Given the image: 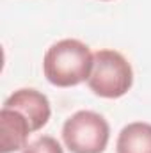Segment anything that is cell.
Returning a JSON list of instances; mask_svg holds the SVG:
<instances>
[{
  "mask_svg": "<svg viewBox=\"0 0 151 153\" xmlns=\"http://www.w3.org/2000/svg\"><path fill=\"white\" fill-rule=\"evenodd\" d=\"M94 62V53L80 39H61L43 57V73L55 87H75L85 82Z\"/></svg>",
  "mask_w": 151,
  "mask_h": 153,
  "instance_id": "1",
  "label": "cell"
},
{
  "mask_svg": "<svg viewBox=\"0 0 151 153\" xmlns=\"http://www.w3.org/2000/svg\"><path fill=\"white\" fill-rule=\"evenodd\" d=\"M87 85L100 98H121L133 85V70L123 53L110 48H101L94 52V62Z\"/></svg>",
  "mask_w": 151,
  "mask_h": 153,
  "instance_id": "2",
  "label": "cell"
},
{
  "mask_svg": "<svg viewBox=\"0 0 151 153\" xmlns=\"http://www.w3.org/2000/svg\"><path fill=\"white\" fill-rule=\"evenodd\" d=\"M109 139L107 119L94 111H78L62 125V141L71 153H103Z\"/></svg>",
  "mask_w": 151,
  "mask_h": 153,
  "instance_id": "3",
  "label": "cell"
},
{
  "mask_svg": "<svg viewBox=\"0 0 151 153\" xmlns=\"http://www.w3.org/2000/svg\"><path fill=\"white\" fill-rule=\"evenodd\" d=\"M30 121L13 107H2L0 111V153H14L29 144L32 134Z\"/></svg>",
  "mask_w": 151,
  "mask_h": 153,
  "instance_id": "4",
  "label": "cell"
},
{
  "mask_svg": "<svg viewBox=\"0 0 151 153\" xmlns=\"http://www.w3.org/2000/svg\"><path fill=\"white\" fill-rule=\"evenodd\" d=\"M4 105L20 111L21 114L30 121L34 132L41 130V128L48 123V119H50V116H52L50 102H48L46 94H43L38 89H30V87H29V89L23 87V89L14 91V93L4 102Z\"/></svg>",
  "mask_w": 151,
  "mask_h": 153,
  "instance_id": "5",
  "label": "cell"
},
{
  "mask_svg": "<svg viewBox=\"0 0 151 153\" xmlns=\"http://www.w3.org/2000/svg\"><path fill=\"white\" fill-rule=\"evenodd\" d=\"M115 153H151V125L133 121L117 135Z\"/></svg>",
  "mask_w": 151,
  "mask_h": 153,
  "instance_id": "6",
  "label": "cell"
},
{
  "mask_svg": "<svg viewBox=\"0 0 151 153\" xmlns=\"http://www.w3.org/2000/svg\"><path fill=\"white\" fill-rule=\"evenodd\" d=\"M21 153H64L62 146L59 144L57 139H53L52 135H41L34 143L27 144Z\"/></svg>",
  "mask_w": 151,
  "mask_h": 153,
  "instance_id": "7",
  "label": "cell"
},
{
  "mask_svg": "<svg viewBox=\"0 0 151 153\" xmlns=\"http://www.w3.org/2000/svg\"><path fill=\"white\" fill-rule=\"evenodd\" d=\"M101 2H110V0H101Z\"/></svg>",
  "mask_w": 151,
  "mask_h": 153,
  "instance_id": "8",
  "label": "cell"
}]
</instances>
